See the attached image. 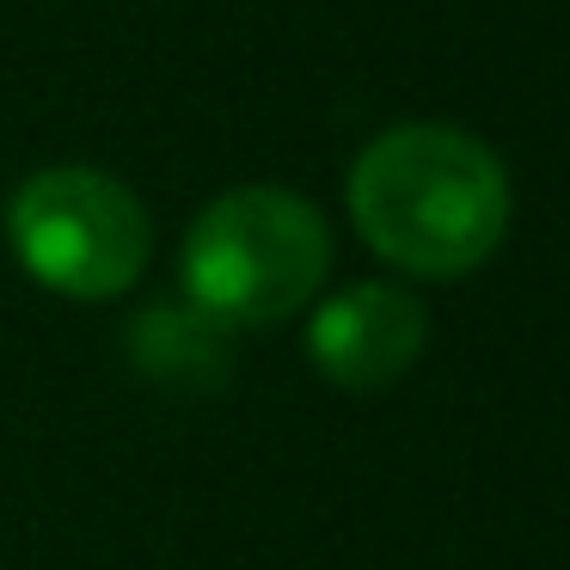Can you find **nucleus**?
<instances>
[{
	"instance_id": "obj_1",
	"label": "nucleus",
	"mask_w": 570,
	"mask_h": 570,
	"mask_svg": "<svg viewBox=\"0 0 570 570\" xmlns=\"http://www.w3.org/2000/svg\"><path fill=\"white\" fill-rule=\"evenodd\" d=\"M350 215L399 271L466 276L509 234V173L466 129L399 124L350 166Z\"/></svg>"
},
{
	"instance_id": "obj_5",
	"label": "nucleus",
	"mask_w": 570,
	"mask_h": 570,
	"mask_svg": "<svg viewBox=\"0 0 570 570\" xmlns=\"http://www.w3.org/2000/svg\"><path fill=\"white\" fill-rule=\"evenodd\" d=\"M129 362L178 393H215V386H227L234 350H227V325H215L209 313L154 307L129 325Z\"/></svg>"
},
{
	"instance_id": "obj_4",
	"label": "nucleus",
	"mask_w": 570,
	"mask_h": 570,
	"mask_svg": "<svg viewBox=\"0 0 570 570\" xmlns=\"http://www.w3.org/2000/svg\"><path fill=\"white\" fill-rule=\"evenodd\" d=\"M430 313L393 283H356L307 320V356L344 393H381L423 356Z\"/></svg>"
},
{
	"instance_id": "obj_3",
	"label": "nucleus",
	"mask_w": 570,
	"mask_h": 570,
	"mask_svg": "<svg viewBox=\"0 0 570 570\" xmlns=\"http://www.w3.org/2000/svg\"><path fill=\"white\" fill-rule=\"evenodd\" d=\"M7 239L43 288L68 301H111L148 271V209L92 166H43L13 190Z\"/></svg>"
},
{
	"instance_id": "obj_2",
	"label": "nucleus",
	"mask_w": 570,
	"mask_h": 570,
	"mask_svg": "<svg viewBox=\"0 0 570 570\" xmlns=\"http://www.w3.org/2000/svg\"><path fill=\"white\" fill-rule=\"evenodd\" d=\"M332 271V227L283 185H239L215 197L185 234V295L215 325H283L320 295Z\"/></svg>"
}]
</instances>
